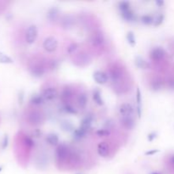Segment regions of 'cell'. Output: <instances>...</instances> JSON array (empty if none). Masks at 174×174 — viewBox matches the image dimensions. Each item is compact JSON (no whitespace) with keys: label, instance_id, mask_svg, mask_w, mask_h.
<instances>
[{"label":"cell","instance_id":"1","mask_svg":"<svg viewBox=\"0 0 174 174\" xmlns=\"http://www.w3.org/2000/svg\"><path fill=\"white\" fill-rule=\"evenodd\" d=\"M43 47L48 53H54L58 48V41L54 37H48L43 43Z\"/></svg>","mask_w":174,"mask_h":174},{"label":"cell","instance_id":"2","mask_svg":"<svg viewBox=\"0 0 174 174\" xmlns=\"http://www.w3.org/2000/svg\"><path fill=\"white\" fill-rule=\"evenodd\" d=\"M38 36V29L35 25H31L26 32V42L28 44L34 43Z\"/></svg>","mask_w":174,"mask_h":174},{"label":"cell","instance_id":"3","mask_svg":"<svg viewBox=\"0 0 174 174\" xmlns=\"http://www.w3.org/2000/svg\"><path fill=\"white\" fill-rule=\"evenodd\" d=\"M41 94L45 100L51 101V100H54L58 97L59 93H58V91L55 87H48L42 91Z\"/></svg>","mask_w":174,"mask_h":174},{"label":"cell","instance_id":"4","mask_svg":"<svg viewBox=\"0 0 174 174\" xmlns=\"http://www.w3.org/2000/svg\"><path fill=\"white\" fill-rule=\"evenodd\" d=\"M120 122L121 125L128 130H132L135 126V120L133 116H121Z\"/></svg>","mask_w":174,"mask_h":174},{"label":"cell","instance_id":"5","mask_svg":"<svg viewBox=\"0 0 174 174\" xmlns=\"http://www.w3.org/2000/svg\"><path fill=\"white\" fill-rule=\"evenodd\" d=\"M166 56L165 50L161 47H156L153 49L150 52V59L153 61H161Z\"/></svg>","mask_w":174,"mask_h":174},{"label":"cell","instance_id":"6","mask_svg":"<svg viewBox=\"0 0 174 174\" xmlns=\"http://www.w3.org/2000/svg\"><path fill=\"white\" fill-rule=\"evenodd\" d=\"M93 78L98 84H106L109 80V76L105 72L102 71H96L93 74Z\"/></svg>","mask_w":174,"mask_h":174},{"label":"cell","instance_id":"7","mask_svg":"<svg viewBox=\"0 0 174 174\" xmlns=\"http://www.w3.org/2000/svg\"><path fill=\"white\" fill-rule=\"evenodd\" d=\"M70 155V150L68 147L65 144H61L57 147L56 150V157L59 160L67 159Z\"/></svg>","mask_w":174,"mask_h":174},{"label":"cell","instance_id":"8","mask_svg":"<svg viewBox=\"0 0 174 174\" xmlns=\"http://www.w3.org/2000/svg\"><path fill=\"white\" fill-rule=\"evenodd\" d=\"M134 112V109L131 104L123 103L119 108V113L121 116H132Z\"/></svg>","mask_w":174,"mask_h":174},{"label":"cell","instance_id":"9","mask_svg":"<svg viewBox=\"0 0 174 174\" xmlns=\"http://www.w3.org/2000/svg\"><path fill=\"white\" fill-rule=\"evenodd\" d=\"M98 154L99 156L107 157L110 154V147L106 142H100L98 144Z\"/></svg>","mask_w":174,"mask_h":174},{"label":"cell","instance_id":"10","mask_svg":"<svg viewBox=\"0 0 174 174\" xmlns=\"http://www.w3.org/2000/svg\"><path fill=\"white\" fill-rule=\"evenodd\" d=\"M121 16L122 19L124 20L127 22H134L137 20V16L135 13L133 12L132 9H129L128 11L122 12L121 13Z\"/></svg>","mask_w":174,"mask_h":174},{"label":"cell","instance_id":"11","mask_svg":"<svg viewBox=\"0 0 174 174\" xmlns=\"http://www.w3.org/2000/svg\"><path fill=\"white\" fill-rule=\"evenodd\" d=\"M45 140L46 142L49 145H51V146H57V145H59V143H60L59 137H58L57 134L54 133V132H50L49 134H47Z\"/></svg>","mask_w":174,"mask_h":174},{"label":"cell","instance_id":"12","mask_svg":"<svg viewBox=\"0 0 174 174\" xmlns=\"http://www.w3.org/2000/svg\"><path fill=\"white\" fill-rule=\"evenodd\" d=\"M29 121L33 125H39L43 121V116L38 111H32L30 114V119Z\"/></svg>","mask_w":174,"mask_h":174},{"label":"cell","instance_id":"13","mask_svg":"<svg viewBox=\"0 0 174 174\" xmlns=\"http://www.w3.org/2000/svg\"><path fill=\"white\" fill-rule=\"evenodd\" d=\"M76 102L80 109H85L87 104V96L86 93H81L77 97Z\"/></svg>","mask_w":174,"mask_h":174},{"label":"cell","instance_id":"14","mask_svg":"<svg viewBox=\"0 0 174 174\" xmlns=\"http://www.w3.org/2000/svg\"><path fill=\"white\" fill-rule=\"evenodd\" d=\"M74 25V20L72 19V16H65L63 19L61 20V26L65 30L72 29Z\"/></svg>","mask_w":174,"mask_h":174},{"label":"cell","instance_id":"15","mask_svg":"<svg viewBox=\"0 0 174 174\" xmlns=\"http://www.w3.org/2000/svg\"><path fill=\"white\" fill-rule=\"evenodd\" d=\"M94 117L92 116H87L86 117L83 118V120L82 121L81 124H80V128H83L85 131H88L89 128H91V124H92V121H93Z\"/></svg>","mask_w":174,"mask_h":174},{"label":"cell","instance_id":"16","mask_svg":"<svg viewBox=\"0 0 174 174\" xmlns=\"http://www.w3.org/2000/svg\"><path fill=\"white\" fill-rule=\"evenodd\" d=\"M59 17V9L57 8H51L47 14V18L49 20V21L54 22Z\"/></svg>","mask_w":174,"mask_h":174},{"label":"cell","instance_id":"17","mask_svg":"<svg viewBox=\"0 0 174 174\" xmlns=\"http://www.w3.org/2000/svg\"><path fill=\"white\" fill-rule=\"evenodd\" d=\"M72 98V90L69 87H65L61 93V98L65 103H68Z\"/></svg>","mask_w":174,"mask_h":174},{"label":"cell","instance_id":"18","mask_svg":"<svg viewBox=\"0 0 174 174\" xmlns=\"http://www.w3.org/2000/svg\"><path fill=\"white\" fill-rule=\"evenodd\" d=\"M134 63L136 65V66L139 69H149L150 68V64L148 63L147 61L144 60L142 57L137 56L135 58Z\"/></svg>","mask_w":174,"mask_h":174},{"label":"cell","instance_id":"19","mask_svg":"<svg viewBox=\"0 0 174 174\" xmlns=\"http://www.w3.org/2000/svg\"><path fill=\"white\" fill-rule=\"evenodd\" d=\"M101 92L98 90V88H95L93 91V99L98 106H103L104 105V100H103L102 96H101Z\"/></svg>","mask_w":174,"mask_h":174},{"label":"cell","instance_id":"20","mask_svg":"<svg viewBox=\"0 0 174 174\" xmlns=\"http://www.w3.org/2000/svg\"><path fill=\"white\" fill-rule=\"evenodd\" d=\"M45 101L42 94H33L30 98V103L34 106H41Z\"/></svg>","mask_w":174,"mask_h":174},{"label":"cell","instance_id":"21","mask_svg":"<svg viewBox=\"0 0 174 174\" xmlns=\"http://www.w3.org/2000/svg\"><path fill=\"white\" fill-rule=\"evenodd\" d=\"M61 126L62 128V130L65 132H74V130H75L73 124L67 120L62 121L61 123Z\"/></svg>","mask_w":174,"mask_h":174},{"label":"cell","instance_id":"22","mask_svg":"<svg viewBox=\"0 0 174 174\" xmlns=\"http://www.w3.org/2000/svg\"><path fill=\"white\" fill-rule=\"evenodd\" d=\"M104 40H105V38H104L102 33H97V34L94 35L93 39H92V43H93V45L98 46L104 43Z\"/></svg>","mask_w":174,"mask_h":174},{"label":"cell","instance_id":"23","mask_svg":"<svg viewBox=\"0 0 174 174\" xmlns=\"http://www.w3.org/2000/svg\"><path fill=\"white\" fill-rule=\"evenodd\" d=\"M140 21L145 26H150L154 24V18L150 15H144L140 17Z\"/></svg>","mask_w":174,"mask_h":174},{"label":"cell","instance_id":"24","mask_svg":"<svg viewBox=\"0 0 174 174\" xmlns=\"http://www.w3.org/2000/svg\"><path fill=\"white\" fill-rule=\"evenodd\" d=\"M118 9L120 10V13H122V12L128 11L129 9H131V5L128 1H121L118 3Z\"/></svg>","mask_w":174,"mask_h":174},{"label":"cell","instance_id":"25","mask_svg":"<svg viewBox=\"0 0 174 174\" xmlns=\"http://www.w3.org/2000/svg\"><path fill=\"white\" fill-rule=\"evenodd\" d=\"M126 38H127V41L129 45L132 46V47L136 45V38H135V35L132 31H129L126 35Z\"/></svg>","mask_w":174,"mask_h":174},{"label":"cell","instance_id":"26","mask_svg":"<svg viewBox=\"0 0 174 174\" xmlns=\"http://www.w3.org/2000/svg\"><path fill=\"white\" fill-rule=\"evenodd\" d=\"M0 63L1 64H12L13 60L7 54L0 51Z\"/></svg>","mask_w":174,"mask_h":174},{"label":"cell","instance_id":"27","mask_svg":"<svg viewBox=\"0 0 174 174\" xmlns=\"http://www.w3.org/2000/svg\"><path fill=\"white\" fill-rule=\"evenodd\" d=\"M164 18H165V15H163V14L158 15L155 17V19H154V24H153V25H154L155 27H159V26H161L163 23V21H164Z\"/></svg>","mask_w":174,"mask_h":174},{"label":"cell","instance_id":"28","mask_svg":"<svg viewBox=\"0 0 174 174\" xmlns=\"http://www.w3.org/2000/svg\"><path fill=\"white\" fill-rule=\"evenodd\" d=\"M64 110L66 113L68 114H74V115H76V114L77 113V110H76L73 106H71L70 104H65V105Z\"/></svg>","mask_w":174,"mask_h":174},{"label":"cell","instance_id":"29","mask_svg":"<svg viewBox=\"0 0 174 174\" xmlns=\"http://www.w3.org/2000/svg\"><path fill=\"white\" fill-rule=\"evenodd\" d=\"M96 134H97L98 137L104 138V137L109 136V135L110 134V130H108V129L102 128V129H99V130H98L97 132H96Z\"/></svg>","mask_w":174,"mask_h":174},{"label":"cell","instance_id":"30","mask_svg":"<svg viewBox=\"0 0 174 174\" xmlns=\"http://www.w3.org/2000/svg\"><path fill=\"white\" fill-rule=\"evenodd\" d=\"M136 101L138 106H141V102H142V95H141V92H140L139 87H137L136 91Z\"/></svg>","mask_w":174,"mask_h":174},{"label":"cell","instance_id":"31","mask_svg":"<svg viewBox=\"0 0 174 174\" xmlns=\"http://www.w3.org/2000/svg\"><path fill=\"white\" fill-rule=\"evenodd\" d=\"M76 49H77V44L75 43H72V44L68 47L67 50H68L69 54H72L74 51H76Z\"/></svg>","mask_w":174,"mask_h":174},{"label":"cell","instance_id":"32","mask_svg":"<svg viewBox=\"0 0 174 174\" xmlns=\"http://www.w3.org/2000/svg\"><path fill=\"white\" fill-rule=\"evenodd\" d=\"M8 142H9V138H8L7 135H5L4 138V140H3V144H2V148L3 149H5V148L7 147Z\"/></svg>","mask_w":174,"mask_h":174},{"label":"cell","instance_id":"33","mask_svg":"<svg viewBox=\"0 0 174 174\" xmlns=\"http://www.w3.org/2000/svg\"><path fill=\"white\" fill-rule=\"evenodd\" d=\"M155 138H156V134H155V132H151V133H150V134L148 135V139H149V141H153Z\"/></svg>","mask_w":174,"mask_h":174},{"label":"cell","instance_id":"34","mask_svg":"<svg viewBox=\"0 0 174 174\" xmlns=\"http://www.w3.org/2000/svg\"><path fill=\"white\" fill-rule=\"evenodd\" d=\"M157 152H159V150H150V151H147L145 153V155H152L155 154V153H157Z\"/></svg>","mask_w":174,"mask_h":174},{"label":"cell","instance_id":"35","mask_svg":"<svg viewBox=\"0 0 174 174\" xmlns=\"http://www.w3.org/2000/svg\"><path fill=\"white\" fill-rule=\"evenodd\" d=\"M155 4H157L159 7H162L163 4H164V2H163V1H156V2H155Z\"/></svg>","mask_w":174,"mask_h":174},{"label":"cell","instance_id":"36","mask_svg":"<svg viewBox=\"0 0 174 174\" xmlns=\"http://www.w3.org/2000/svg\"><path fill=\"white\" fill-rule=\"evenodd\" d=\"M171 161H172V163L174 165V155H172L171 156Z\"/></svg>","mask_w":174,"mask_h":174},{"label":"cell","instance_id":"37","mask_svg":"<svg viewBox=\"0 0 174 174\" xmlns=\"http://www.w3.org/2000/svg\"><path fill=\"white\" fill-rule=\"evenodd\" d=\"M153 174H160V173H153Z\"/></svg>","mask_w":174,"mask_h":174},{"label":"cell","instance_id":"38","mask_svg":"<svg viewBox=\"0 0 174 174\" xmlns=\"http://www.w3.org/2000/svg\"><path fill=\"white\" fill-rule=\"evenodd\" d=\"M1 169H2V168H1V167H0V171H1Z\"/></svg>","mask_w":174,"mask_h":174}]
</instances>
